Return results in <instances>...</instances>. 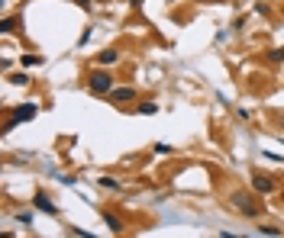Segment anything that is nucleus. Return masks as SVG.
<instances>
[{
  "instance_id": "13",
  "label": "nucleus",
  "mask_w": 284,
  "mask_h": 238,
  "mask_svg": "<svg viewBox=\"0 0 284 238\" xmlns=\"http://www.w3.org/2000/svg\"><path fill=\"white\" fill-rule=\"evenodd\" d=\"M16 222H19V226H32V213H29V209L16 213Z\"/></svg>"
},
{
  "instance_id": "7",
  "label": "nucleus",
  "mask_w": 284,
  "mask_h": 238,
  "mask_svg": "<svg viewBox=\"0 0 284 238\" xmlns=\"http://www.w3.org/2000/svg\"><path fill=\"white\" fill-rule=\"evenodd\" d=\"M117 61H120V52H117V49H104V52L97 55V65H100V68H110V65H117Z\"/></svg>"
},
{
  "instance_id": "8",
  "label": "nucleus",
  "mask_w": 284,
  "mask_h": 238,
  "mask_svg": "<svg viewBox=\"0 0 284 238\" xmlns=\"http://www.w3.org/2000/svg\"><path fill=\"white\" fill-rule=\"evenodd\" d=\"M100 216H104V222H107L110 232H123V219H120V216H113V213H100Z\"/></svg>"
},
{
  "instance_id": "2",
  "label": "nucleus",
  "mask_w": 284,
  "mask_h": 238,
  "mask_svg": "<svg viewBox=\"0 0 284 238\" xmlns=\"http://www.w3.org/2000/svg\"><path fill=\"white\" fill-rule=\"evenodd\" d=\"M87 87H91V93H110L113 90V78L107 71H94L91 78H87Z\"/></svg>"
},
{
  "instance_id": "12",
  "label": "nucleus",
  "mask_w": 284,
  "mask_h": 238,
  "mask_svg": "<svg viewBox=\"0 0 284 238\" xmlns=\"http://www.w3.org/2000/svg\"><path fill=\"white\" fill-rule=\"evenodd\" d=\"M19 65H23V68H36V65H42V58H39V55H23V58H19Z\"/></svg>"
},
{
  "instance_id": "19",
  "label": "nucleus",
  "mask_w": 284,
  "mask_h": 238,
  "mask_svg": "<svg viewBox=\"0 0 284 238\" xmlns=\"http://www.w3.org/2000/svg\"><path fill=\"white\" fill-rule=\"evenodd\" d=\"M78 3H81V6H87V3H91V0H78Z\"/></svg>"
},
{
  "instance_id": "20",
  "label": "nucleus",
  "mask_w": 284,
  "mask_h": 238,
  "mask_svg": "<svg viewBox=\"0 0 284 238\" xmlns=\"http://www.w3.org/2000/svg\"><path fill=\"white\" fill-rule=\"evenodd\" d=\"M281 203H284V196H281Z\"/></svg>"
},
{
  "instance_id": "3",
  "label": "nucleus",
  "mask_w": 284,
  "mask_h": 238,
  "mask_svg": "<svg viewBox=\"0 0 284 238\" xmlns=\"http://www.w3.org/2000/svg\"><path fill=\"white\" fill-rule=\"evenodd\" d=\"M275 190H278V183L268 177V174H252V193L255 196H272Z\"/></svg>"
},
{
  "instance_id": "14",
  "label": "nucleus",
  "mask_w": 284,
  "mask_h": 238,
  "mask_svg": "<svg viewBox=\"0 0 284 238\" xmlns=\"http://www.w3.org/2000/svg\"><path fill=\"white\" fill-rule=\"evenodd\" d=\"M71 235H74V238H97L94 232H87V229H78V226H71Z\"/></svg>"
},
{
  "instance_id": "9",
  "label": "nucleus",
  "mask_w": 284,
  "mask_h": 238,
  "mask_svg": "<svg viewBox=\"0 0 284 238\" xmlns=\"http://www.w3.org/2000/svg\"><path fill=\"white\" fill-rule=\"evenodd\" d=\"M136 113L139 116H155V113H158V103H155V100H145V103L136 106Z\"/></svg>"
},
{
  "instance_id": "15",
  "label": "nucleus",
  "mask_w": 284,
  "mask_h": 238,
  "mask_svg": "<svg viewBox=\"0 0 284 238\" xmlns=\"http://www.w3.org/2000/svg\"><path fill=\"white\" fill-rule=\"evenodd\" d=\"M268 58H272V61H284V49H272V52H268Z\"/></svg>"
},
{
  "instance_id": "4",
  "label": "nucleus",
  "mask_w": 284,
  "mask_h": 238,
  "mask_svg": "<svg viewBox=\"0 0 284 238\" xmlns=\"http://www.w3.org/2000/svg\"><path fill=\"white\" fill-rule=\"evenodd\" d=\"M32 206L39 209V213H49V216H58V206L49 200V193L45 190H36V196H32Z\"/></svg>"
},
{
  "instance_id": "11",
  "label": "nucleus",
  "mask_w": 284,
  "mask_h": 238,
  "mask_svg": "<svg viewBox=\"0 0 284 238\" xmlns=\"http://www.w3.org/2000/svg\"><path fill=\"white\" fill-rule=\"evenodd\" d=\"M97 187L113 190V193H117V190H120V180H117V177H100V180H97Z\"/></svg>"
},
{
  "instance_id": "10",
  "label": "nucleus",
  "mask_w": 284,
  "mask_h": 238,
  "mask_svg": "<svg viewBox=\"0 0 284 238\" xmlns=\"http://www.w3.org/2000/svg\"><path fill=\"white\" fill-rule=\"evenodd\" d=\"M6 80H10L13 87H26V84H29V74H26V71H19V74H10Z\"/></svg>"
},
{
  "instance_id": "17",
  "label": "nucleus",
  "mask_w": 284,
  "mask_h": 238,
  "mask_svg": "<svg viewBox=\"0 0 284 238\" xmlns=\"http://www.w3.org/2000/svg\"><path fill=\"white\" fill-rule=\"evenodd\" d=\"M262 232H265V235H275V238L281 235V232H278V229H275V226H262Z\"/></svg>"
},
{
  "instance_id": "6",
  "label": "nucleus",
  "mask_w": 284,
  "mask_h": 238,
  "mask_svg": "<svg viewBox=\"0 0 284 238\" xmlns=\"http://www.w3.org/2000/svg\"><path fill=\"white\" fill-rule=\"evenodd\" d=\"M110 100L113 103H133V100H136V90H133V87H113Z\"/></svg>"
},
{
  "instance_id": "1",
  "label": "nucleus",
  "mask_w": 284,
  "mask_h": 238,
  "mask_svg": "<svg viewBox=\"0 0 284 238\" xmlns=\"http://www.w3.org/2000/svg\"><path fill=\"white\" fill-rule=\"evenodd\" d=\"M229 206H236V209H239V216H246V219H255V216L262 213L255 193H249V190H236V193L229 196Z\"/></svg>"
},
{
  "instance_id": "18",
  "label": "nucleus",
  "mask_w": 284,
  "mask_h": 238,
  "mask_svg": "<svg viewBox=\"0 0 284 238\" xmlns=\"http://www.w3.org/2000/svg\"><path fill=\"white\" fill-rule=\"evenodd\" d=\"M220 238H246V235H236V232H220Z\"/></svg>"
},
{
  "instance_id": "5",
  "label": "nucleus",
  "mask_w": 284,
  "mask_h": 238,
  "mask_svg": "<svg viewBox=\"0 0 284 238\" xmlns=\"http://www.w3.org/2000/svg\"><path fill=\"white\" fill-rule=\"evenodd\" d=\"M36 113H39V106H36V103H19L16 110H13V126H16V122H29V119H36Z\"/></svg>"
},
{
  "instance_id": "16",
  "label": "nucleus",
  "mask_w": 284,
  "mask_h": 238,
  "mask_svg": "<svg viewBox=\"0 0 284 238\" xmlns=\"http://www.w3.org/2000/svg\"><path fill=\"white\" fill-rule=\"evenodd\" d=\"M0 29H3V32H10V29H13V16H3V23H0Z\"/></svg>"
}]
</instances>
